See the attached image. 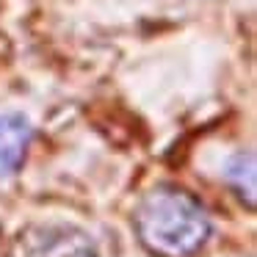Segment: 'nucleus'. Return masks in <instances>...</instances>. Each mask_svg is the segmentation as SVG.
<instances>
[{
    "instance_id": "20e7f679",
    "label": "nucleus",
    "mask_w": 257,
    "mask_h": 257,
    "mask_svg": "<svg viewBox=\"0 0 257 257\" xmlns=\"http://www.w3.org/2000/svg\"><path fill=\"white\" fill-rule=\"evenodd\" d=\"M224 177L240 199L246 196V205L254 207V155L251 152H238V155L229 158Z\"/></svg>"
},
{
    "instance_id": "7ed1b4c3",
    "label": "nucleus",
    "mask_w": 257,
    "mask_h": 257,
    "mask_svg": "<svg viewBox=\"0 0 257 257\" xmlns=\"http://www.w3.org/2000/svg\"><path fill=\"white\" fill-rule=\"evenodd\" d=\"M31 141L34 124L23 113H0V177H9L23 166Z\"/></svg>"
},
{
    "instance_id": "f257e3e1",
    "label": "nucleus",
    "mask_w": 257,
    "mask_h": 257,
    "mask_svg": "<svg viewBox=\"0 0 257 257\" xmlns=\"http://www.w3.org/2000/svg\"><path fill=\"white\" fill-rule=\"evenodd\" d=\"M133 227L155 257H194L210 238L205 207L177 185H155L139 199Z\"/></svg>"
},
{
    "instance_id": "f03ea898",
    "label": "nucleus",
    "mask_w": 257,
    "mask_h": 257,
    "mask_svg": "<svg viewBox=\"0 0 257 257\" xmlns=\"http://www.w3.org/2000/svg\"><path fill=\"white\" fill-rule=\"evenodd\" d=\"M12 257H100V251L86 229L67 221H45L17 235Z\"/></svg>"
}]
</instances>
